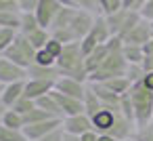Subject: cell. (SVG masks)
I'll use <instances>...</instances> for the list:
<instances>
[{
	"label": "cell",
	"mask_w": 153,
	"mask_h": 141,
	"mask_svg": "<svg viewBox=\"0 0 153 141\" xmlns=\"http://www.w3.org/2000/svg\"><path fill=\"white\" fill-rule=\"evenodd\" d=\"M57 68L61 76L76 78L80 82H88V70H86V55L80 46V42H71L63 46V53L57 59Z\"/></svg>",
	"instance_id": "obj_4"
},
{
	"label": "cell",
	"mask_w": 153,
	"mask_h": 141,
	"mask_svg": "<svg viewBox=\"0 0 153 141\" xmlns=\"http://www.w3.org/2000/svg\"><path fill=\"white\" fill-rule=\"evenodd\" d=\"M132 137H134V141H153V122L136 126V130H134Z\"/></svg>",
	"instance_id": "obj_31"
},
{
	"label": "cell",
	"mask_w": 153,
	"mask_h": 141,
	"mask_svg": "<svg viewBox=\"0 0 153 141\" xmlns=\"http://www.w3.org/2000/svg\"><path fill=\"white\" fill-rule=\"evenodd\" d=\"M30 42H32V46L38 51V49H44L46 46V42L51 40V30H46V28H38L36 32H32L30 36H25Z\"/></svg>",
	"instance_id": "obj_26"
},
{
	"label": "cell",
	"mask_w": 153,
	"mask_h": 141,
	"mask_svg": "<svg viewBox=\"0 0 153 141\" xmlns=\"http://www.w3.org/2000/svg\"><path fill=\"white\" fill-rule=\"evenodd\" d=\"M2 11H13V13H21L19 4L15 2V0H0V13Z\"/></svg>",
	"instance_id": "obj_39"
},
{
	"label": "cell",
	"mask_w": 153,
	"mask_h": 141,
	"mask_svg": "<svg viewBox=\"0 0 153 141\" xmlns=\"http://www.w3.org/2000/svg\"><path fill=\"white\" fill-rule=\"evenodd\" d=\"M140 82H143V86H145V88H149V91L153 93V72H147V74L140 78Z\"/></svg>",
	"instance_id": "obj_43"
},
{
	"label": "cell",
	"mask_w": 153,
	"mask_h": 141,
	"mask_svg": "<svg viewBox=\"0 0 153 141\" xmlns=\"http://www.w3.org/2000/svg\"><path fill=\"white\" fill-rule=\"evenodd\" d=\"M61 7H69V9H78V2L76 0H57Z\"/></svg>",
	"instance_id": "obj_45"
},
{
	"label": "cell",
	"mask_w": 153,
	"mask_h": 141,
	"mask_svg": "<svg viewBox=\"0 0 153 141\" xmlns=\"http://www.w3.org/2000/svg\"><path fill=\"white\" fill-rule=\"evenodd\" d=\"M34 107H36V101H32V99H27V97H21V99H19V101H17L11 110H15L17 114L25 116V114H27V112H32Z\"/></svg>",
	"instance_id": "obj_34"
},
{
	"label": "cell",
	"mask_w": 153,
	"mask_h": 141,
	"mask_svg": "<svg viewBox=\"0 0 153 141\" xmlns=\"http://www.w3.org/2000/svg\"><path fill=\"white\" fill-rule=\"evenodd\" d=\"M124 40L120 38H111L109 40V53L105 57V61L99 65L97 72L90 74L88 82H105V80H111V78H120V76H126V70H128V61L124 57Z\"/></svg>",
	"instance_id": "obj_3"
},
{
	"label": "cell",
	"mask_w": 153,
	"mask_h": 141,
	"mask_svg": "<svg viewBox=\"0 0 153 141\" xmlns=\"http://www.w3.org/2000/svg\"><path fill=\"white\" fill-rule=\"evenodd\" d=\"M63 130L69 133V135H84L88 130H94L92 126V120L88 114H76V116H67L63 118Z\"/></svg>",
	"instance_id": "obj_13"
},
{
	"label": "cell",
	"mask_w": 153,
	"mask_h": 141,
	"mask_svg": "<svg viewBox=\"0 0 153 141\" xmlns=\"http://www.w3.org/2000/svg\"><path fill=\"white\" fill-rule=\"evenodd\" d=\"M59 11H61V4L57 2V0H40L36 11H34V15H36V19H38V23L42 28L51 30L55 17L59 15Z\"/></svg>",
	"instance_id": "obj_11"
},
{
	"label": "cell",
	"mask_w": 153,
	"mask_h": 141,
	"mask_svg": "<svg viewBox=\"0 0 153 141\" xmlns=\"http://www.w3.org/2000/svg\"><path fill=\"white\" fill-rule=\"evenodd\" d=\"M99 141H117V139L111 137V135H107V133H99Z\"/></svg>",
	"instance_id": "obj_47"
},
{
	"label": "cell",
	"mask_w": 153,
	"mask_h": 141,
	"mask_svg": "<svg viewBox=\"0 0 153 141\" xmlns=\"http://www.w3.org/2000/svg\"><path fill=\"white\" fill-rule=\"evenodd\" d=\"M21 141H30V139H21Z\"/></svg>",
	"instance_id": "obj_55"
},
{
	"label": "cell",
	"mask_w": 153,
	"mask_h": 141,
	"mask_svg": "<svg viewBox=\"0 0 153 141\" xmlns=\"http://www.w3.org/2000/svg\"><path fill=\"white\" fill-rule=\"evenodd\" d=\"M151 26H153V23H151Z\"/></svg>",
	"instance_id": "obj_56"
},
{
	"label": "cell",
	"mask_w": 153,
	"mask_h": 141,
	"mask_svg": "<svg viewBox=\"0 0 153 141\" xmlns=\"http://www.w3.org/2000/svg\"><path fill=\"white\" fill-rule=\"evenodd\" d=\"M90 120L97 133H107L117 141L130 139L136 130V124L120 112V105H101V110L90 116Z\"/></svg>",
	"instance_id": "obj_2"
},
{
	"label": "cell",
	"mask_w": 153,
	"mask_h": 141,
	"mask_svg": "<svg viewBox=\"0 0 153 141\" xmlns=\"http://www.w3.org/2000/svg\"><path fill=\"white\" fill-rule=\"evenodd\" d=\"M19 80H27V70L13 63L11 59H7L4 55H0V84H11V82H19Z\"/></svg>",
	"instance_id": "obj_10"
},
{
	"label": "cell",
	"mask_w": 153,
	"mask_h": 141,
	"mask_svg": "<svg viewBox=\"0 0 153 141\" xmlns=\"http://www.w3.org/2000/svg\"><path fill=\"white\" fill-rule=\"evenodd\" d=\"M15 36H17V32H15V30L0 28V55H2V53L11 46V42L15 40Z\"/></svg>",
	"instance_id": "obj_32"
},
{
	"label": "cell",
	"mask_w": 153,
	"mask_h": 141,
	"mask_svg": "<svg viewBox=\"0 0 153 141\" xmlns=\"http://www.w3.org/2000/svg\"><path fill=\"white\" fill-rule=\"evenodd\" d=\"M105 2H107V0H97V4H99V11H101V7H103Z\"/></svg>",
	"instance_id": "obj_51"
},
{
	"label": "cell",
	"mask_w": 153,
	"mask_h": 141,
	"mask_svg": "<svg viewBox=\"0 0 153 141\" xmlns=\"http://www.w3.org/2000/svg\"><path fill=\"white\" fill-rule=\"evenodd\" d=\"M38 2H40V0H21L19 9H21V13H34L36 7H38Z\"/></svg>",
	"instance_id": "obj_40"
},
{
	"label": "cell",
	"mask_w": 153,
	"mask_h": 141,
	"mask_svg": "<svg viewBox=\"0 0 153 141\" xmlns=\"http://www.w3.org/2000/svg\"><path fill=\"white\" fill-rule=\"evenodd\" d=\"M140 68H143L145 74H147V72H153V55H147V53H145V59H143Z\"/></svg>",
	"instance_id": "obj_42"
},
{
	"label": "cell",
	"mask_w": 153,
	"mask_h": 141,
	"mask_svg": "<svg viewBox=\"0 0 153 141\" xmlns=\"http://www.w3.org/2000/svg\"><path fill=\"white\" fill-rule=\"evenodd\" d=\"M124 141H134V137H130V139H124Z\"/></svg>",
	"instance_id": "obj_52"
},
{
	"label": "cell",
	"mask_w": 153,
	"mask_h": 141,
	"mask_svg": "<svg viewBox=\"0 0 153 141\" xmlns=\"http://www.w3.org/2000/svg\"><path fill=\"white\" fill-rule=\"evenodd\" d=\"M55 91L67 95V97H74V99H84V91H86V82H80L76 78H67V76H61L57 82H55Z\"/></svg>",
	"instance_id": "obj_15"
},
{
	"label": "cell",
	"mask_w": 153,
	"mask_h": 141,
	"mask_svg": "<svg viewBox=\"0 0 153 141\" xmlns=\"http://www.w3.org/2000/svg\"><path fill=\"white\" fill-rule=\"evenodd\" d=\"M23 91H25V80L4 84V86H2V93H0V99H2V103H4L7 107H13V105L23 97Z\"/></svg>",
	"instance_id": "obj_17"
},
{
	"label": "cell",
	"mask_w": 153,
	"mask_h": 141,
	"mask_svg": "<svg viewBox=\"0 0 153 141\" xmlns=\"http://www.w3.org/2000/svg\"><path fill=\"white\" fill-rule=\"evenodd\" d=\"M0 93H2V84H0Z\"/></svg>",
	"instance_id": "obj_53"
},
{
	"label": "cell",
	"mask_w": 153,
	"mask_h": 141,
	"mask_svg": "<svg viewBox=\"0 0 153 141\" xmlns=\"http://www.w3.org/2000/svg\"><path fill=\"white\" fill-rule=\"evenodd\" d=\"M38 141H63V126L57 128V130H53V133H48L46 137H42Z\"/></svg>",
	"instance_id": "obj_41"
},
{
	"label": "cell",
	"mask_w": 153,
	"mask_h": 141,
	"mask_svg": "<svg viewBox=\"0 0 153 141\" xmlns=\"http://www.w3.org/2000/svg\"><path fill=\"white\" fill-rule=\"evenodd\" d=\"M15 2H17V4H19V2H21V0H15Z\"/></svg>",
	"instance_id": "obj_54"
},
{
	"label": "cell",
	"mask_w": 153,
	"mask_h": 141,
	"mask_svg": "<svg viewBox=\"0 0 153 141\" xmlns=\"http://www.w3.org/2000/svg\"><path fill=\"white\" fill-rule=\"evenodd\" d=\"M82 103H84V114H88V116H94L99 110H101V99L97 97V93L92 91V86H90V82H86V91H84V99H82Z\"/></svg>",
	"instance_id": "obj_20"
},
{
	"label": "cell",
	"mask_w": 153,
	"mask_h": 141,
	"mask_svg": "<svg viewBox=\"0 0 153 141\" xmlns=\"http://www.w3.org/2000/svg\"><path fill=\"white\" fill-rule=\"evenodd\" d=\"M145 76V72H143V68L140 65H134V63H128V70H126V78L134 84V82H138L140 78Z\"/></svg>",
	"instance_id": "obj_35"
},
{
	"label": "cell",
	"mask_w": 153,
	"mask_h": 141,
	"mask_svg": "<svg viewBox=\"0 0 153 141\" xmlns=\"http://www.w3.org/2000/svg\"><path fill=\"white\" fill-rule=\"evenodd\" d=\"M153 38V26L147 19H140L124 38V44H136V46H145L149 40Z\"/></svg>",
	"instance_id": "obj_12"
},
{
	"label": "cell",
	"mask_w": 153,
	"mask_h": 141,
	"mask_svg": "<svg viewBox=\"0 0 153 141\" xmlns=\"http://www.w3.org/2000/svg\"><path fill=\"white\" fill-rule=\"evenodd\" d=\"M138 15L143 19H147L149 23H153V0H147V2L138 9Z\"/></svg>",
	"instance_id": "obj_37"
},
{
	"label": "cell",
	"mask_w": 153,
	"mask_h": 141,
	"mask_svg": "<svg viewBox=\"0 0 153 141\" xmlns=\"http://www.w3.org/2000/svg\"><path fill=\"white\" fill-rule=\"evenodd\" d=\"M92 21H94V13H90V11L61 7L59 15L55 17V21L51 26V36L63 44L82 42L90 30Z\"/></svg>",
	"instance_id": "obj_1"
},
{
	"label": "cell",
	"mask_w": 153,
	"mask_h": 141,
	"mask_svg": "<svg viewBox=\"0 0 153 141\" xmlns=\"http://www.w3.org/2000/svg\"><path fill=\"white\" fill-rule=\"evenodd\" d=\"M7 59H11L13 63H17V65H21V68H30V65H34V57H36V49L32 46V42L23 36V34H19L17 32V36H15V40L11 42V46L2 53Z\"/></svg>",
	"instance_id": "obj_8"
},
{
	"label": "cell",
	"mask_w": 153,
	"mask_h": 141,
	"mask_svg": "<svg viewBox=\"0 0 153 141\" xmlns=\"http://www.w3.org/2000/svg\"><path fill=\"white\" fill-rule=\"evenodd\" d=\"M34 63L36 65H44V68H51V65H57V59L46 49H38L36 51V57H34Z\"/></svg>",
	"instance_id": "obj_30"
},
{
	"label": "cell",
	"mask_w": 153,
	"mask_h": 141,
	"mask_svg": "<svg viewBox=\"0 0 153 141\" xmlns=\"http://www.w3.org/2000/svg\"><path fill=\"white\" fill-rule=\"evenodd\" d=\"M2 124L4 126H9V128H13V130H23V116L21 114H17L15 110H7V114H4V118H2Z\"/></svg>",
	"instance_id": "obj_28"
},
{
	"label": "cell",
	"mask_w": 153,
	"mask_h": 141,
	"mask_svg": "<svg viewBox=\"0 0 153 141\" xmlns=\"http://www.w3.org/2000/svg\"><path fill=\"white\" fill-rule=\"evenodd\" d=\"M107 17V23H109V30H111V36H115V38H120V40H124L126 36H128V32L143 19L140 15H138V11H134V9H120L117 13H111V15H105Z\"/></svg>",
	"instance_id": "obj_7"
},
{
	"label": "cell",
	"mask_w": 153,
	"mask_h": 141,
	"mask_svg": "<svg viewBox=\"0 0 153 141\" xmlns=\"http://www.w3.org/2000/svg\"><path fill=\"white\" fill-rule=\"evenodd\" d=\"M38 28H42V26L38 23V19H36V15H34V13H21L19 34H23V36H30V34H32V32H36Z\"/></svg>",
	"instance_id": "obj_25"
},
{
	"label": "cell",
	"mask_w": 153,
	"mask_h": 141,
	"mask_svg": "<svg viewBox=\"0 0 153 141\" xmlns=\"http://www.w3.org/2000/svg\"><path fill=\"white\" fill-rule=\"evenodd\" d=\"M36 105H38L40 110H44L46 114H51L53 118H61V120H63V114H61V110H59V105H57V101L53 99L51 93L44 95V97H40V99H36Z\"/></svg>",
	"instance_id": "obj_22"
},
{
	"label": "cell",
	"mask_w": 153,
	"mask_h": 141,
	"mask_svg": "<svg viewBox=\"0 0 153 141\" xmlns=\"http://www.w3.org/2000/svg\"><path fill=\"white\" fill-rule=\"evenodd\" d=\"M107 53H109V42H105V44L97 46L92 53H88V55H86V70H88V78H90V74H92V72H97V70H99V65L105 61Z\"/></svg>",
	"instance_id": "obj_19"
},
{
	"label": "cell",
	"mask_w": 153,
	"mask_h": 141,
	"mask_svg": "<svg viewBox=\"0 0 153 141\" xmlns=\"http://www.w3.org/2000/svg\"><path fill=\"white\" fill-rule=\"evenodd\" d=\"M80 141H99V133L97 130H88V133L80 135Z\"/></svg>",
	"instance_id": "obj_44"
},
{
	"label": "cell",
	"mask_w": 153,
	"mask_h": 141,
	"mask_svg": "<svg viewBox=\"0 0 153 141\" xmlns=\"http://www.w3.org/2000/svg\"><path fill=\"white\" fill-rule=\"evenodd\" d=\"M51 95H53V99L57 101V105H59L63 118L76 116V114H84V103H82V99L67 97V95H63V93H59V91H55V88L51 91Z\"/></svg>",
	"instance_id": "obj_14"
},
{
	"label": "cell",
	"mask_w": 153,
	"mask_h": 141,
	"mask_svg": "<svg viewBox=\"0 0 153 141\" xmlns=\"http://www.w3.org/2000/svg\"><path fill=\"white\" fill-rule=\"evenodd\" d=\"M61 126H63L61 118H48V120H42V122H36V124H30V126H23V137L30 139V141H38V139L46 137L48 133L61 128Z\"/></svg>",
	"instance_id": "obj_9"
},
{
	"label": "cell",
	"mask_w": 153,
	"mask_h": 141,
	"mask_svg": "<svg viewBox=\"0 0 153 141\" xmlns=\"http://www.w3.org/2000/svg\"><path fill=\"white\" fill-rule=\"evenodd\" d=\"M143 49H145V53H147V55H153V38H151V40H149Z\"/></svg>",
	"instance_id": "obj_49"
},
{
	"label": "cell",
	"mask_w": 153,
	"mask_h": 141,
	"mask_svg": "<svg viewBox=\"0 0 153 141\" xmlns=\"http://www.w3.org/2000/svg\"><path fill=\"white\" fill-rule=\"evenodd\" d=\"M48 118H53V116H51V114H46L44 110H40V107L36 105L32 112H27V114L23 116V124H25V126H30V124H36V122L48 120Z\"/></svg>",
	"instance_id": "obj_29"
},
{
	"label": "cell",
	"mask_w": 153,
	"mask_h": 141,
	"mask_svg": "<svg viewBox=\"0 0 153 141\" xmlns=\"http://www.w3.org/2000/svg\"><path fill=\"white\" fill-rule=\"evenodd\" d=\"M55 88V82L53 80H38V78H27L25 80V91H23V97L36 101L44 95H48L51 91Z\"/></svg>",
	"instance_id": "obj_16"
},
{
	"label": "cell",
	"mask_w": 153,
	"mask_h": 141,
	"mask_svg": "<svg viewBox=\"0 0 153 141\" xmlns=\"http://www.w3.org/2000/svg\"><path fill=\"white\" fill-rule=\"evenodd\" d=\"M78 2V9H84V11H90L94 15H99V4H97V0H76Z\"/></svg>",
	"instance_id": "obj_38"
},
{
	"label": "cell",
	"mask_w": 153,
	"mask_h": 141,
	"mask_svg": "<svg viewBox=\"0 0 153 141\" xmlns=\"http://www.w3.org/2000/svg\"><path fill=\"white\" fill-rule=\"evenodd\" d=\"M122 51H124V57H126L128 63L140 65L143 59H145V49H143V46H136V44H124Z\"/></svg>",
	"instance_id": "obj_23"
},
{
	"label": "cell",
	"mask_w": 153,
	"mask_h": 141,
	"mask_svg": "<svg viewBox=\"0 0 153 141\" xmlns=\"http://www.w3.org/2000/svg\"><path fill=\"white\" fill-rule=\"evenodd\" d=\"M63 141H80V137L78 135H69V133L63 130Z\"/></svg>",
	"instance_id": "obj_48"
},
{
	"label": "cell",
	"mask_w": 153,
	"mask_h": 141,
	"mask_svg": "<svg viewBox=\"0 0 153 141\" xmlns=\"http://www.w3.org/2000/svg\"><path fill=\"white\" fill-rule=\"evenodd\" d=\"M21 139H25L23 130H13L4 124H0V141H21Z\"/></svg>",
	"instance_id": "obj_33"
},
{
	"label": "cell",
	"mask_w": 153,
	"mask_h": 141,
	"mask_svg": "<svg viewBox=\"0 0 153 141\" xmlns=\"http://www.w3.org/2000/svg\"><path fill=\"white\" fill-rule=\"evenodd\" d=\"M138 2H140V0H124V7H126V9H134V11H136Z\"/></svg>",
	"instance_id": "obj_46"
},
{
	"label": "cell",
	"mask_w": 153,
	"mask_h": 141,
	"mask_svg": "<svg viewBox=\"0 0 153 141\" xmlns=\"http://www.w3.org/2000/svg\"><path fill=\"white\" fill-rule=\"evenodd\" d=\"M27 78H38V80H53L57 82L61 78V72L57 65H51V68H44V65H30L27 68Z\"/></svg>",
	"instance_id": "obj_18"
},
{
	"label": "cell",
	"mask_w": 153,
	"mask_h": 141,
	"mask_svg": "<svg viewBox=\"0 0 153 141\" xmlns=\"http://www.w3.org/2000/svg\"><path fill=\"white\" fill-rule=\"evenodd\" d=\"M111 38H113V36H111V30H109V23H107V17L99 13V15H94V21H92L88 34L84 36V40L80 42V46H82L84 55H88V53H92L97 46L109 42Z\"/></svg>",
	"instance_id": "obj_6"
},
{
	"label": "cell",
	"mask_w": 153,
	"mask_h": 141,
	"mask_svg": "<svg viewBox=\"0 0 153 141\" xmlns=\"http://www.w3.org/2000/svg\"><path fill=\"white\" fill-rule=\"evenodd\" d=\"M103 84H105V86H107L109 91H113L115 95H120V97H122V95H126V93L130 91V86H132V82H130V80H128L126 76H120V78H111V80H105Z\"/></svg>",
	"instance_id": "obj_24"
},
{
	"label": "cell",
	"mask_w": 153,
	"mask_h": 141,
	"mask_svg": "<svg viewBox=\"0 0 153 141\" xmlns=\"http://www.w3.org/2000/svg\"><path fill=\"white\" fill-rule=\"evenodd\" d=\"M7 110H9V107L2 103V99H0V124H2V118H4V114H7Z\"/></svg>",
	"instance_id": "obj_50"
},
{
	"label": "cell",
	"mask_w": 153,
	"mask_h": 141,
	"mask_svg": "<svg viewBox=\"0 0 153 141\" xmlns=\"http://www.w3.org/2000/svg\"><path fill=\"white\" fill-rule=\"evenodd\" d=\"M19 23H21V13H13V11L0 13V28H9V30L19 32Z\"/></svg>",
	"instance_id": "obj_27"
},
{
	"label": "cell",
	"mask_w": 153,
	"mask_h": 141,
	"mask_svg": "<svg viewBox=\"0 0 153 141\" xmlns=\"http://www.w3.org/2000/svg\"><path fill=\"white\" fill-rule=\"evenodd\" d=\"M130 99L134 107V122L136 126L153 122V93L143 86V82H134L130 86Z\"/></svg>",
	"instance_id": "obj_5"
},
{
	"label": "cell",
	"mask_w": 153,
	"mask_h": 141,
	"mask_svg": "<svg viewBox=\"0 0 153 141\" xmlns=\"http://www.w3.org/2000/svg\"><path fill=\"white\" fill-rule=\"evenodd\" d=\"M63 46H65L63 42H59L57 38H53V36H51V40L46 42V46H44V49H46V51H48V53H51L55 59H59V55L63 53Z\"/></svg>",
	"instance_id": "obj_36"
},
{
	"label": "cell",
	"mask_w": 153,
	"mask_h": 141,
	"mask_svg": "<svg viewBox=\"0 0 153 141\" xmlns=\"http://www.w3.org/2000/svg\"><path fill=\"white\" fill-rule=\"evenodd\" d=\"M90 86H92V91L97 93V97L101 99L103 105H117L120 103V95H115L113 91H109L103 82H90Z\"/></svg>",
	"instance_id": "obj_21"
}]
</instances>
